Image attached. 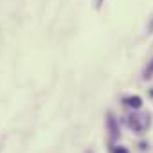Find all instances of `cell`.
<instances>
[{"mask_svg": "<svg viewBox=\"0 0 153 153\" xmlns=\"http://www.w3.org/2000/svg\"><path fill=\"white\" fill-rule=\"evenodd\" d=\"M128 105H130L131 108H139V106L142 105V101H140V97L135 96V97H130V99H128Z\"/></svg>", "mask_w": 153, "mask_h": 153, "instance_id": "obj_1", "label": "cell"}, {"mask_svg": "<svg viewBox=\"0 0 153 153\" xmlns=\"http://www.w3.org/2000/svg\"><path fill=\"white\" fill-rule=\"evenodd\" d=\"M114 153H128V151H126L124 148H115V149H114Z\"/></svg>", "mask_w": 153, "mask_h": 153, "instance_id": "obj_2", "label": "cell"}, {"mask_svg": "<svg viewBox=\"0 0 153 153\" xmlns=\"http://www.w3.org/2000/svg\"><path fill=\"white\" fill-rule=\"evenodd\" d=\"M151 27H153V24H151Z\"/></svg>", "mask_w": 153, "mask_h": 153, "instance_id": "obj_3", "label": "cell"}]
</instances>
